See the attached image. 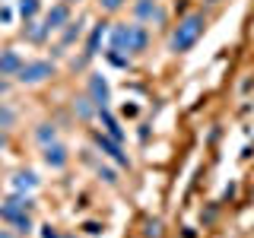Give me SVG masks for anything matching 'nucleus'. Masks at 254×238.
<instances>
[{
  "label": "nucleus",
  "instance_id": "1",
  "mask_svg": "<svg viewBox=\"0 0 254 238\" xmlns=\"http://www.w3.org/2000/svg\"><path fill=\"white\" fill-rule=\"evenodd\" d=\"M108 45L124 54H143L149 48V32L140 22H115L108 29Z\"/></svg>",
  "mask_w": 254,
  "mask_h": 238
},
{
  "label": "nucleus",
  "instance_id": "2",
  "mask_svg": "<svg viewBox=\"0 0 254 238\" xmlns=\"http://www.w3.org/2000/svg\"><path fill=\"white\" fill-rule=\"evenodd\" d=\"M203 29H206L203 13H188L185 19L175 26V32H172V38H169V51H172V54H188L190 48L200 42Z\"/></svg>",
  "mask_w": 254,
  "mask_h": 238
},
{
  "label": "nucleus",
  "instance_id": "3",
  "mask_svg": "<svg viewBox=\"0 0 254 238\" xmlns=\"http://www.w3.org/2000/svg\"><path fill=\"white\" fill-rule=\"evenodd\" d=\"M54 76V63L51 60H29V63H22V70L16 73V79H19L22 86H38V83H45V79H51Z\"/></svg>",
  "mask_w": 254,
  "mask_h": 238
},
{
  "label": "nucleus",
  "instance_id": "4",
  "mask_svg": "<svg viewBox=\"0 0 254 238\" xmlns=\"http://www.w3.org/2000/svg\"><path fill=\"white\" fill-rule=\"evenodd\" d=\"M133 19L149 22V26H165V10L159 6V0H133Z\"/></svg>",
  "mask_w": 254,
  "mask_h": 238
},
{
  "label": "nucleus",
  "instance_id": "5",
  "mask_svg": "<svg viewBox=\"0 0 254 238\" xmlns=\"http://www.w3.org/2000/svg\"><path fill=\"white\" fill-rule=\"evenodd\" d=\"M29 210H32V197L29 194H13L10 200L0 203V219H3V222H16V219L29 216Z\"/></svg>",
  "mask_w": 254,
  "mask_h": 238
},
{
  "label": "nucleus",
  "instance_id": "6",
  "mask_svg": "<svg viewBox=\"0 0 254 238\" xmlns=\"http://www.w3.org/2000/svg\"><path fill=\"white\" fill-rule=\"evenodd\" d=\"M105 35H108V22H95L92 32H89V38H86V51H83V58L73 60V70H76V67H86V60H92L95 54H99V48H102V42H105Z\"/></svg>",
  "mask_w": 254,
  "mask_h": 238
},
{
  "label": "nucleus",
  "instance_id": "7",
  "mask_svg": "<svg viewBox=\"0 0 254 238\" xmlns=\"http://www.w3.org/2000/svg\"><path fill=\"white\" fill-rule=\"evenodd\" d=\"M95 146H99L102 153H105V156L111 159V162H118V165H121V169H130V159H127V153L121 149V143H118V140H111L108 133H102V130L95 133Z\"/></svg>",
  "mask_w": 254,
  "mask_h": 238
},
{
  "label": "nucleus",
  "instance_id": "8",
  "mask_svg": "<svg viewBox=\"0 0 254 238\" xmlns=\"http://www.w3.org/2000/svg\"><path fill=\"white\" fill-rule=\"evenodd\" d=\"M89 99L95 102V108H108V102H111V86H108V79L102 76V73H92V76H89Z\"/></svg>",
  "mask_w": 254,
  "mask_h": 238
},
{
  "label": "nucleus",
  "instance_id": "9",
  "mask_svg": "<svg viewBox=\"0 0 254 238\" xmlns=\"http://www.w3.org/2000/svg\"><path fill=\"white\" fill-rule=\"evenodd\" d=\"M42 159H45V165L48 169H54V172H61L64 165H67V146H64V143H48V146H42Z\"/></svg>",
  "mask_w": 254,
  "mask_h": 238
},
{
  "label": "nucleus",
  "instance_id": "10",
  "mask_svg": "<svg viewBox=\"0 0 254 238\" xmlns=\"http://www.w3.org/2000/svg\"><path fill=\"white\" fill-rule=\"evenodd\" d=\"M67 22H70V6H67V3H54L51 10H48V16H45L48 32H61Z\"/></svg>",
  "mask_w": 254,
  "mask_h": 238
},
{
  "label": "nucleus",
  "instance_id": "11",
  "mask_svg": "<svg viewBox=\"0 0 254 238\" xmlns=\"http://www.w3.org/2000/svg\"><path fill=\"white\" fill-rule=\"evenodd\" d=\"M22 63H26V60H22L19 54L13 51V48L0 51V76H16V73L22 70Z\"/></svg>",
  "mask_w": 254,
  "mask_h": 238
},
{
  "label": "nucleus",
  "instance_id": "12",
  "mask_svg": "<svg viewBox=\"0 0 254 238\" xmlns=\"http://www.w3.org/2000/svg\"><path fill=\"white\" fill-rule=\"evenodd\" d=\"M42 181H38V175L35 172H16L13 175V190L16 194H32Z\"/></svg>",
  "mask_w": 254,
  "mask_h": 238
},
{
  "label": "nucleus",
  "instance_id": "13",
  "mask_svg": "<svg viewBox=\"0 0 254 238\" xmlns=\"http://www.w3.org/2000/svg\"><path fill=\"white\" fill-rule=\"evenodd\" d=\"M99 121H102V127H105V133H108L111 140L124 143V130H121V124H118V118L111 115L108 108H99Z\"/></svg>",
  "mask_w": 254,
  "mask_h": 238
},
{
  "label": "nucleus",
  "instance_id": "14",
  "mask_svg": "<svg viewBox=\"0 0 254 238\" xmlns=\"http://www.w3.org/2000/svg\"><path fill=\"white\" fill-rule=\"evenodd\" d=\"M61 32H64V35H61V45L54 48V54H61V51H64V48H67V45H73L76 38L83 35V22H67V26H64Z\"/></svg>",
  "mask_w": 254,
  "mask_h": 238
},
{
  "label": "nucleus",
  "instance_id": "15",
  "mask_svg": "<svg viewBox=\"0 0 254 238\" xmlns=\"http://www.w3.org/2000/svg\"><path fill=\"white\" fill-rule=\"evenodd\" d=\"M22 35L29 38V42H35V45H42L48 35H51V32H48V26L45 22H35V19H29L26 22V32H22Z\"/></svg>",
  "mask_w": 254,
  "mask_h": 238
},
{
  "label": "nucleus",
  "instance_id": "16",
  "mask_svg": "<svg viewBox=\"0 0 254 238\" xmlns=\"http://www.w3.org/2000/svg\"><path fill=\"white\" fill-rule=\"evenodd\" d=\"M73 111L83 118V121H89L92 115H99V108H95V102L89 99V95H83V99H73Z\"/></svg>",
  "mask_w": 254,
  "mask_h": 238
},
{
  "label": "nucleus",
  "instance_id": "17",
  "mask_svg": "<svg viewBox=\"0 0 254 238\" xmlns=\"http://www.w3.org/2000/svg\"><path fill=\"white\" fill-rule=\"evenodd\" d=\"M35 140H38V146L54 143V140H58V127H54V124H38L35 127Z\"/></svg>",
  "mask_w": 254,
  "mask_h": 238
},
{
  "label": "nucleus",
  "instance_id": "18",
  "mask_svg": "<svg viewBox=\"0 0 254 238\" xmlns=\"http://www.w3.org/2000/svg\"><path fill=\"white\" fill-rule=\"evenodd\" d=\"M16 10H19V16L29 22V19H35V16H38V10H42V0H19Z\"/></svg>",
  "mask_w": 254,
  "mask_h": 238
},
{
  "label": "nucleus",
  "instance_id": "19",
  "mask_svg": "<svg viewBox=\"0 0 254 238\" xmlns=\"http://www.w3.org/2000/svg\"><path fill=\"white\" fill-rule=\"evenodd\" d=\"M105 58H108L111 63H115V67H130V58H127L124 51H115V48H108V51H105Z\"/></svg>",
  "mask_w": 254,
  "mask_h": 238
},
{
  "label": "nucleus",
  "instance_id": "20",
  "mask_svg": "<svg viewBox=\"0 0 254 238\" xmlns=\"http://www.w3.org/2000/svg\"><path fill=\"white\" fill-rule=\"evenodd\" d=\"M95 3H99V10H102V13H118V10H121V6L127 3V0H95Z\"/></svg>",
  "mask_w": 254,
  "mask_h": 238
},
{
  "label": "nucleus",
  "instance_id": "21",
  "mask_svg": "<svg viewBox=\"0 0 254 238\" xmlns=\"http://www.w3.org/2000/svg\"><path fill=\"white\" fill-rule=\"evenodd\" d=\"M13 226H16V232H19V235H29L32 229H35V226H32V216H22V219H16Z\"/></svg>",
  "mask_w": 254,
  "mask_h": 238
},
{
  "label": "nucleus",
  "instance_id": "22",
  "mask_svg": "<svg viewBox=\"0 0 254 238\" xmlns=\"http://www.w3.org/2000/svg\"><path fill=\"white\" fill-rule=\"evenodd\" d=\"M146 238H162V222H159V219L146 222Z\"/></svg>",
  "mask_w": 254,
  "mask_h": 238
},
{
  "label": "nucleus",
  "instance_id": "23",
  "mask_svg": "<svg viewBox=\"0 0 254 238\" xmlns=\"http://www.w3.org/2000/svg\"><path fill=\"white\" fill-rule=\"evenodd\" d=\"M0 22H3V26L13 22V6H0Z\"/></svg>",
  "mask_w": 254,
  "mask_h": 238
},
{
  "label": "nucleus",
  "instance_id": "24",
  "mask_svg": "<svg viewBox=\"0 0 254 238\" xmlns=\"http://www.w3.org/2000/svg\"><path fill=\"white\" fill-rule=\"evenodd\" d=\"M42 238H64L54 226H42Z\"/></svg>",
  "mask_w": 254,
  "mask_h": 238
},
{
  "label": "nucleus",
  "instance_id": "25",
  "mask_svg": "<svg viewBox=\"0 0 254 238\" xmlns=\"http://www.w3.org/2000/svg\"><path fill=\"white\" fill-rule=\"evenodd\" d=\"M99 178H102V181H108V184H115V181H118L111 169H99Z\"/></svg>",
  "mask_w": 254,
  "mask_h": 238
},
{
  "label": "nucleus",
  "instance_id": "26",
  "mask_svg": "<svg viewBox=\"0 0 254 238\" xmlns=\"http://www.w3.org/2000/svg\"><path fill=\"white\" fill-rule=\"evenodd\" d=\"M86 232H89V235H99L102 226H99V222H86Z\"/></svg>",
  "mask_w": 254,
  "mask_h": 238
},
{
  "label": "nucleus",
  "instance_id": "27",
  "mask_svg": "<svg viewBox=\"0 0 254 238\" xmlns=\"http://www.w3.org/2000/svg\"><path fill=\"white\" fill-rule=\"evenodd\" d=\"M0 238H19V235H13V232H6V229H0Z\"/></svg>",
  "mask_w": 254,
  "mask_h": 238
},
{
  "label": "nucleus",
  "instance_id": "28",
  "mask_svg": "<svg viewBox=\"0 0 254 238\" xmlns=\"http://www.w3.org/2000/svg\"><path fill=\"white\" fill-rule=\"evenodd\" d=\"M6 89H10V83H6V79H0V95H3Z\"/></svg>",
  "mask_w": 254,
  "mask_h": 238
},
{
  "label": "nucleus",
  "instance_id": "29",
  "mask_svg": "<svg viewBox=\"0 0 254 238\" xmlns=\"http://www.w3.org/2000/svg\"><path fill=\"white\" fill-rule=\"evenodd\" d=\"M67 3H79V0H67Z\"/></svg>",
  "mask_w": 254,
  "mask_h": 238
},
{
  "label": "nucleus",
  "instance_id": "30",
  "mask_svg": "<svg viewBox=\"0 0 254 238\" xmlns=\"http://www.w3.org/2000/svg\"><path fill=\"white\" fill-rule=\"evenodd\" d=\"M64 238H76V235H64Z\"/></svg>",
  "mask_w": 254,
  "mask_h": 238
},
{
  "label": "nucleus",
  "instance_id": "31",
  "mask_svg": "<svg viewBox=\"0 0 254 238\" xmlns=\"http://www.w3.org/2000/svg\"><path fill=\"white\" fill-rule=\"evenodd\" d=\"M0 146H3V137H0Z\"/></svg>",
  "mask_w": 254,
  "mask_h": 238
},
{
  "label": "nucleus",
  "instance_id": "32",
  "mask_svg": "<svg viewBox=\"0 0 254 238\" xmlns=\"http://www.w3.org/2000/svg\"><path fill=\"white\" fill-rule=\"evenodd\" d=\"M210 3H219V0H210Z\"/></svg>",
  "mask_w": 254,
  "mask_h": 238
}]
</instances>
